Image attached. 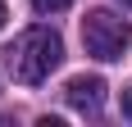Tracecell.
Instances as JSON below:
<instances>
[{"mask_svg": "<svg viewBox=\"0 0 132 127\" xmlns=\"http://www.w3.org/2000/svg\"><path fill=\"white\" fill-rule=\"evenodd\" d=\"M59 59H64V41L50 27H27V32H18L9 41V50H5V63H9L14 82H23V86H41L59 68Z\"/></svg>", "mask_w": 132, "mask_h": 127, "instance_id": "cell-1", "label": "cell"}, {"mask_svg": "<svg viewBox=\"0 0 132 127\" xmlns=\"http://www.w3.org/2000/svg\"><path fill=\"white\" fill-rule=\"evenodd\" d=\"M82 46H87L91 59L114 63L132 46V27H128V18H119V14H109V9H91L82 18Z\"/></svg>", "mask_w": 132, "mask_h": 127, "instance_id": "cell-2", "label": "cell"}, {"mask_svg": "<svg viewBox=\"0 0 132 127\" xmlns=\"http://www.w3.org/2000/svg\"><path fill=\"white\" fill-rule=\"evenodd\" d=\"M64 95H68V104H73L78 114H91V118H96L100 109H105V82H100V77H87V73L68 77Z\"/></svg>", "mask_w": 132, "mask_h": 127, "instance_id": "cell-3", "label": "cell"}, {"mask_svg": "<svg viewBox=\"0 0 132 127\" xmlns=\"http://www.w3.org/2000/svg\"><path fill=\"white\" fill-rule=\"evenodd\" d=\"M73 0H32V9L37 14H59V9H68Z\"/></svg>", "mask_w": 132, "mask_h": 127, "instance_id": "cell-4", "label": "cell"}, {"mask_svg": "<svg viewBox=\"0 0 132 127\" xmlns=\"http://www.w3.org/2000/svg\"><path fill=\"white\" fill-rule=\"evenodd\" d=\"M123 114L132 118V91H123Z\"/></svg>", "mask_w": 132, "mask_h": 127, "instance_id": "cell-5", "label": "cell"}, {"mask_svg": "<svg viewBox=\"0 0 132 127\" xmlns=\"http://www.w3.org/2000/svg\"><path fill=\"white\" fill-rule=\"evenodd\" d=\"M5 18H9V14H5V5H0V27H5Z\"/></svg>", "mask_w": 132, "mask_h": 127, "instance_id": "cell-6", "label": "cell"}, {"mask_svg": "<svg viewBox=\"0 0 132 127\" xmlns=\"http://www.w3.org/2000/svg\"><path fill=\"white\" fill-rule=\"evenodd\" d=\"M123 5H128V9H132V0H123Z\"/></svg>", "mask_w": 132, "mask_h": 127, "instance_id": "cell-7", "label": "cell"}]
</instances>
